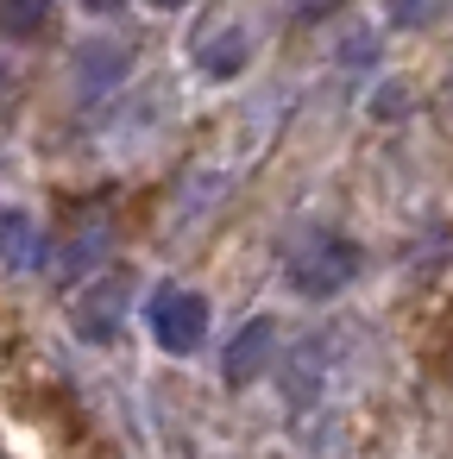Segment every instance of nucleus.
<instances>
[{
    "mask_svg": "<svg viewBox=\"0 0 453 459\" xmlns=\"http://www.w3.org/2000/svg\"><path fill=\"white\" fill-rule=\"evenodd\" d=\"M309 13H327V7H321V0H309Z\"/></svg>",
    "mask_w": 453,
    "mask_h": 459,
    "instance_id": "obj_11",
    "label": "nucleus"
},
{
    "mask_svg": "<svg viewBox=\"0 0 453 459\" xmlns=\"http://www.w3.org/2000/svg\"><path fill=\"white\" fill-rule=\"evenodd\" d=\"M271 340H277V327H271V321H246V327H240V340L227 346V377H233V384H246V377L265 365Z\"/></svg>",
    "mask_w": 453,
    "mask_h": 459,
    "instance_id": "obj_3",
    "label": "nucleus"
},
{
    "mask_svg": "<svg viewBox=\"0 0 453 459\" xmlns=\"http://www.w3.org/2000/svg\"><path fill=\"white\" fill-rule=\"evenodd\" d=\"M51 20V0H0V32L7 39H39Z\"/></svg>",
    "mask_w": 453,
    "mask_h": 459,
    "instance_id": "obj_4",
    "label": "nucleus"
},
{
    "mask_svg": "<svg viewBox=\"0 0 453 459\" xmlns=\"http://www.w3.org/2000/svg\"><path fill=\"white\" fill-rule=\"evenodd\" d=\"M0 246H7V264H32V258H39L32 221H26V214H7V221H0Z\"/></svg>",
    "mask_w": 453,
    "mask_h": 459,
    "instance_id": "obj_6",
    "label": "nucleus"
},
{
    "mask_svg": "<svg viewBox=\"0 0 453 459\" xmlns=\"http://www.w3.org/2000/svg\"><path fill=\"white\" fill-rule=\"evenodd\" d=\"M114 321H120V283H101V290L83 302V327H89V333H114Z\"/></svg>",
    "mask_w": 453,
    "mask_h": 459,
    "instance_id": "obj_7",
    "label": "nucleus"
},
{
    "mask_svg": "<svg viewBox=\"0 0 453 459\" xmlns=\"http://www.w3.org/2000/svg\"><path fill=\"white\" fill-rule=\"evenodd\" d=\"M0 82H7V64H0Z\"/></svg>",
    "mask_w": 453,
    "mask_h": 459,
    "instance_id": "obj_12",
    "label": "nucleus"
},
{
    "mask_svg": "<svg viewBox=\"0 0 453 459\" xmlns=\"http://www.w3.org/2000/svg\"><path fill=\"white\" fill-rule=\"evenodd\" d=\"M145 7H183V0H145Z\"/></svg>",
    "mask_w": 453,
    "mask_h": 459,
    "instance_id": "obj_10",
    "label": "nucleus"
},
{
    "mask_svg": "<svg viewBox=\"0 0 453 459\" xmlns=\"http://www.w3.org/2000/svg\"><path fill=\"white\" fill-rule=\"evenodd\" d=\"M434 7H440V0H390V20H403V26H422Z\"/></svg>",
    "mask_w": 453,
    "mask_h": 459,
    "instance_id": "obj_8",
    "label": "nucleus"
},
{
    "mask_svg": "<svg viewBox=\"0 0 453 459\" xmlns=\"http://www.w3.org/2000/svg\"><path fill=\"white\" fill-rule=\"evenodd\" d=\"M145 321H152V340H158L164 352H196L202 333H208V302H202L196 290H183V283H164V290L152 296Z\"/></svg>",
    "mask_w": 453,
    "mask_h": 459,
    "instance_id": "obj_2",
    "label": "nucleus"
},
{
    "mask_svg": "<svg viewBox=\"0 0 453 459\" xmlns=\"http://www.w3.org/2000/svg\"><path fill=\"white\" fill-rule=\"evenodd\" d=\"M83 7H89V13H114V7H120V0H83Z\"/></svg>",
    "mask_w": 453,
    "mask_h": 459,
    "instance_id": "obj_9",
    "label": "nucleus"
},
{
    "mask_svg": "<svg viewBox=\"0 0 453 459\" xmlns=\"http://www.w3.org/2000/svg\"><path fill=\"white\" fill-rule=\"evenodd\" d=\"M353 277H359V246L340 239V233H327V227L309 233V239L296 246V258H290V283H296L302 296H315V302L340 296Z\"/></svg>",
    "mask_w": 453,
    "mask_h": 459,
    "instance_id": "obj_1",
    "label": "nucleus"
},
{
    "mask_svg": "<svg viewBox=\"0 0 453 459\" xmlns=\"http://www.w3.org/2000/svg\"><path fill=\"white\" fill-rule=\"evenodd\" d=\"M240 64H246V39L240 32H221L214 45H202V70L208 76H240Z\"/></svg>",
    "mask_w": 453,
    "mask_h": 459,
    "instance_id": "obj_5",
    "label": "nucleus"
}]
</instances>
